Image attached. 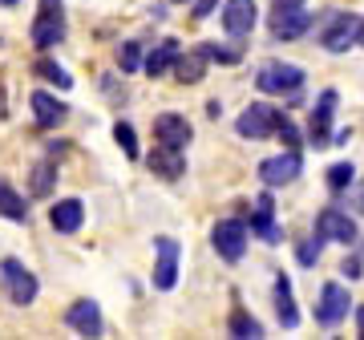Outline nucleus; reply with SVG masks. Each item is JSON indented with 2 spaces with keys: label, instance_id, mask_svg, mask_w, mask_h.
<instances>
[{
  "label": "nucleus",
  "instance_id": "nucleus-1",
  "mask_svg": "<svg viewBox=\"0 0 364 340\" xmlns=\"http://www.w3.org/2000/svg\"><path fill=\"white\" fill-rule=\"evenodd\" d=\"M356 25L360 16L356 13H340V9H328L324 16L312 21V33H316V45L324 53H348L356 45Z\"/></svg>",
  "mask_w": 364,
  "mask_h": 340
},
{
  "label": "nucleus",
  "instance_id": "nucleus-2",
  "mask_svg": "<svg viewBox=\"0 0 364 340\" xmlns=\"http://www.w3.org/2000/svg\"><path fill=\"white\" fill-rule=\"evenodd\" d=\"M304 81H308L304 65H296V61H267L255 73V90L267 93V97H296L304 90Z\"/></svg>",
  "mask_w": 364,
  "mask_h": 340
},
{
  "label": "nucleus",
  "instance_id": "nucleus-3",
  "mask_svg": "<svg viewBox=\"0 0 364 340\" xmlns=\"http://www.w3.org/2000/svg\"><path fill=\"white\" fill-rule=\"evenodd\" d=\"M65 0H41L37 4V16H33V25H28V41L37 45L41 53L57 49L61 41H65Z\"/></svg>",
  "mask_w": 364,
  "mask_h": 340
},
{
  "label": "nucleus",
  "instance_id": "nucleus-4",
  "mask_svg": "<svg viewBox=\"0 0 364 340\" xmlns=\"http://www.w3.org/2000/svg\"><path fill=\"white\" fill-rule=\"evenodd\" d=\"M0 284H4V296H9V304H16V308H28V304L41 296L37 275L28 272L21 260H13V255H4V260H0Z\"/></svg>",
  "mask_w": 364,
  "mask_h": 340
},
{
  "label": "nucleus",
  "instance_id": "nucleus-5",
  "mask_svg": "<svg viewBox=\"0 0 364 340\" xmlns=\"http://www.w3.org/2000/svg\"><path fill=\"white\" fill-rule=\"evenodd\" d=\"M279 118H284V110H279V105L251 102L247 110L239 114L235 130H239V138H247V142H267V138H275V126H279Z\"/></svg>",
  "mask_w": 364,
  "mask_h": 340
},
{
  "label": "nucleus",
  "instance_id": "nucleus-6",
  "mask_svg": "<svg viewBox=\"0 0 364 340\" xmlns=\"http://www.w3.org/2000/svg\"><path fill=\"white\" fill-rule=\"evenodd\" d=\"M247 219L243 215H235V219H219L215 223V231H210V248L219 251V260L227 263H239L243 255H247Z\"/></svg>",
  "mask_w": 364,
  "mask_h": 340
},
{
  "label": "nucleus",
  "instance_id": "nucleus-7",
  "mask_svg": "<svg viewBox=\"0 0 364 340\" xmlns=\"http://www.w3.org/2000/svg\"><path fill=\"white\" fill-rule=\"evenodd\" d=\"M352 312V296L344 284H336V280H328L324 288H320V300H316V324L320 328H336L344 324Z\"/></svg>",
  "mask_w": 364,
  "mask_h": 340
},
{
  "label": "nucleus",
  "instance_id": "nucleus-8",
  "mask_svg": "<svg viewBox=\"0 0 364 340\" xmlns=\"http://www.w3.org/2000/svg\"><path fill=\"white\" fill-rule=\"evenodd\" d=\"M336 90H324L320 93V102L312 105V114H308V146H332V134H336Z\"/></svg>",
  "mask_w": 364,
  "mask_h": 340
},
{
  "label": "nucleus",
  "instance_id": "nucleus-9",
  "mask_svg": "<svg viewBox=\"0 0 364 340\" xmlns=\"http://www.w3.org/2000/svg\"><path fill=\"white\" fill-rule=\"evenodd\" d=\"M316 231L328 239V243H344V248H352L356 239H360V227H356V219H352L344 207H324L320 215H316Z\"/></svg>",
  "mask_w": 364,
  "mask_h": 340
},
{
  "label": "nucleus",
  "instance_id": "nucleus-10",
  "mask_svg": "<svg viewBox=\"0 0 364 340\" xmlns=\"http://www.w3.org/2000/svg\"><path fill=\"white\" fill-rule=\"evenodd\" d=\"M299 174H304V158H299V150H284V154H272L259 162V183L263 186H287L296 183Z\"/></svg>",
  "mask_w": 364,
  "mask_h": 340
},
{
  "label": "nucleus",
  "instance_id": "nucleus-11",
  "mask_svg": "<svg viewBox=\"0 0 364 340\" xmlns=\"http://www.w3.org/2000/svg\"><path fill=\"white\" fill-rule=\"evenodd\" d=\"M247 231L255 239H263V243H284V227L275 223V198H272V186L263 191L259 198H255V211H251V219H247Z\"/></svg>",
  "mask_w": 364,
  "mask_h": 340
},
{
  "label": "nucleus",
  "instance_id": "nucleus-12",
  "mask_svg": "<svg viewBox=\"0 0 364 340\" xmlns=\"http://www.w3.org/2000/svg\"><path fill=\"white\" fill-rule=\"evenodd\" d=\"M219 21L231 37H251L259 25V9H255V0H223Z\"/></svg>",
  "mask_w": 364,
  "mask_h": 340
},
{
  "label": "nucleus",
  "instance_id": "nucleus-13",
  "mask_svg": "<svg viewBox=\"0 0 364 340\" xmlns=\"http://www.w3.org/2000/svg\"><path fill=\"white\" fill-rule=\"evenodd\" d=\"M28 105H33V122H37L41 130H57V126H65L69 122V102H61L57 93L49 90H33V97H28Z\"/></svg>",
  "mask_w": 364,
  "mask_h": 340
},
{
  "label": "nucleus",
  "instance_id": "nucleus-14",
  "mask_svg": "<svg viewBox=\"0 0 364 340\" xmlns=\"http://www.w3.org/2000/svg\"><path fill=\"white\" fill-rule=\"evenodd\" d=\"M154 251H158V263H154L150 284H154L158 292H170L174 284H178V239L158 235L154 239Z\"/></svg>",
  "mask_w": 364,
  "mask_h": 340
},
{
  "label": "nucleus",
  "instance_id": "nucleus-15",
  "mask_svg": "<svg viewBox=\"0 0 364 340\" xmlns=\"http://www.w3.org/2000/svg\"><path fill=\"white\" fill-rule=\"evenodd\" d=\"M312 13H304V4L299 9H275L272 13V41H299L304 33H312Z\"/></svg>",
  "mask_w": 364,
  "mask_h": 340
},
{
  "label": "nucleus",
  "instance_id": "nucleus-16",
  "mask_svg": "<svg viewBox=\"0 0 364 340\" xmlns=\"http://www.w3.org/2000/svg\"><path fill=\"white\" fill-rule=\"evenodd\" d=\"M65 324L73 328L77 336H102V332H105V320H102L97 300H73L65 308Z\"/></svg>",
  "mask_w": 364,
  "mask_h": 340
},
{
  "label": "nucleus",
  "instance_id": "nucleus-17",
  "mask_svg": "<svg viewBox=\"0 0 364 340\" xmlns=\"http://www.w3.org/2000/svg\"><path fill=\"white\" fill-rule=\"evenodd\" d=\"M146 166H150V174H158L162 183H178L182 174H186V154H182V150H174V146L158 142L154 150L146 154Z\"/></svg>",
  "mask_w": 364,
  "mask_h": 340
},
{
  "label": "nucleus",
  "instance_id": "nucleus-18",
  "mask_svg": "<svg viewBox=\"0 0 364 340\" xmlns=\"http://www.w3.org/2000/svg\"><path fill=\"white\" fill-rule=\"evenodd\" d=\"M49 227L57 235H77L85 227V203L81 198H57L49 207Z\"/></svg>",
  "mask_w": 364,
  "mask_h": 340
},
{
  "label": "nucleus",
  "instance_id": "nucleus-19",
  "mask_svg": "<svg viewBox=\"0 0 364 340\" xmlns=\"http://www.w3.org/2000/svg\"><path fill=\"white\" fill-rule=\"evenodd\" d=\"M154 138L162 146L186 150V146H191V138H195V126L182 118V114H158V118H154Z\"/></svg>",
  "mask_w": 364,
  "mask_h": 340
},
{
  "label": "nucleus",
  "instance_id": "nucleus-20",
  "mask_svg": "<svg viewBox=\"0 0 364 340\" xmlns=\"http://www.w3.org/2000/svg\"><path fill=\"white\" fill-rule=\"evenodd\" d=\"M178 53L182 49H178V41H174V37L158 41L154 49L142 57V73H146V78H166L170 69H174V61H178Z\"/></svg>",
  "mask_w": 364,
  "mask_h": 340
},
{
  "label": "nucleus",
  "instance_id": "nucleus-21",
  "mask_svg": "<svg viewBox=\"0 0 364 340\" xmlns=\"http://www.w3.org/2000/svg\"><path fill=\"white\" fill-rule=\"evenodd\" d=\"M207 69H210V61H207V53L203 49H191V53H178V61H174V81L178 85H198V81L207 78Z\"/></svg>",
  "mask_w": 364,
  "mask_h": 340
},
{
  "label": "nucleus",
  "instance_id": "nucleus-22",
  "mask_svg": "<svg viewBox=\"0 0 364 340\" xmlns=\"http://www.w3.org/2000/svg\"><path fill=\"white\" fill-rule=\"evenodd\" d=\"M272 296H275V316H279V324H284L287 332H291V328L299 324V312H296V296H291V280H287L284 272L275 275Z\"/></svg>",
  "mask_w": 364,
  "mask_h": 340
},
{
  "label": "nucleus",
  "instance_id": "nucleus-23",
  "mask_svg": "<svg viewBox=\"0 0 364 340\" xmlns=\"http://www.w3.org/2000/svg\"><path fill=\"white\" fill-rule=\"evenodd\" d=\"M198 49L207 53L210 65H239V61H243V53H247L243 45H239V37H235V41H203Z\"/></svg>",
  "mask_w": 364,
  "mask_h": 340
},
{
  "label": "nucleus",
  "instance_id": "nucleus-24",
  "mask_svg": "<svg viewBox=\"0 0 364 340\" xmlns=\"http://www.w3.org/2000/svg\"><path fill=\"white\" fill-rule=\"evenodd\" d=\"M0 219L9 223H28V203L21 191H13V186L0 179Z\"/></svg>",
  "mask_w": 364,
  "mask_h": 340
},
{
  "label": "nucleus",
  "instance_id": "nucleus-25",
  "mask_svg": "<svg viewBox=\"0 0 364 340\" xmlns=\"http://www.w3.org/2000/svg\"><path fill=\"white\" fill-rule=\"evenodd\" d=\"M53 186H57V162L45 158V162H37L33 174H28V195H33V198H49Z\"/></svg>",
  "mask_w": 364,
  "mask_h": 340
},
{
  "label": "nucleus",
  "instance_id": "nucleus-26",
  "mask_svg": "<svg viewBox=\"0 0 364 340\" xmlns=\"http://www.w3.org/2000/svg\"><path fill=\"white\" fill-rule=\"evenodd\" d=\"M33 73H37L41 81H49V85H57V90H69V85H73V78H69V69H65V65H57V61H53V57H45V53H41L37 61H33Z\"/></svg>",
  "mask_w": 364,
  "mask_h": 340
},
{
  "label": "nucleus",
  "instance_id": "nucleus-27",
  "mask_svg": "<svg viewBox=\"0 0 364 340\" xmlns=\"http://www.w3.org/2000/svg\"><path fill=\"white\" fill-rule=\"evenodd\" d=\"M227 332H231V336H239V340H259V336H263V324H259L251 312L235 308L231 320H227Z\"/></svg>",
  "mask_w": 364,
  "mask_h": 340
},
{
  "label": "nucleus",
  "instance_id": "nucleus-28",
  "mask_svg": "<svg viewBox=\"0 0 364 340\" xmlns=\"http://www.w3.org/2000/svg\"><path fill=\"white\" fill-rule=\"evenodd\" d=\"M324 183H328L332 195H344V191H352V183H356V166H352V162H332Z\"/></svg>",
  "mask_w": 364,
  "mask_h": 340
},
{
  "label": "nucleus",
  "instance_id": "nucleus-29",
  "mask_svg": "<svg viewBox=\"0 0 364 340\" xmlns=\"http://www.w3.org/2000/svg\"><path fill=\"white\" fill-rule=\"evenodd\" d=\"M324 243H328V239L320 235V231H312V235L296 248V263H299V267H316V263H320V255H324Z\"/></svg>",
  "mask_w": 364,
  "mask_h": 340
},
{
  "label": "nucleus",
  "instance_id": "nucleus-30",
  "mask_svg": "<svg viewBox=\"0 0 364 340\" xmlns=\"http://www.w3.org/2000/svg\"><path fill=\"white\" fill-rule=\"evenodd\" d=\"M117 65H122V73H138V69H142V41H122V45H117Z\"/></svg>",
  "mask_w": 364,
  "mask_h": 340
},
{
  "label": "nucleus",
  "instance_id": "nucleus-31",
  "mask_svg": "<svg viewBox=\"0 0 364 340\" xmlns=\"http://www.w3.org/2000/svg\"><path fill=\"white\" fill-rule=\"evenodd\" d=\"M114 142L122 146V154L126 158H142V150H138V134H134L130 122H122V118L114 122Z\"/></svg>",
  "mask_w": 364,
  "mask_h": 340
},
{
  "label": "nucleus",
  "instance_id": "nucleus-32",
  "mask_svg": "<svg viewBox=\"0 0 364 340\" xmlns=\"http://www.w3.org/2000/svg\"><path fill=\"white\" fill-rule=\"evenodd\" d=\"M275 138H279V142H284V150H299V146H304V134H299V126L291 118H279V126H275Z\"/></svg>",
  "mask_w": 364,
  "mask_h": 340
},
{
  "label": "nucleus",
  "instance_id": "nucleus-33",
  "mask_svg": "<svg viewBox=\"0 0 364 340\" xmlns=\"http://www.w3.org/2000/svg\"><path fill=\"white\" fill-rule=\"evenodd\" d=\"M340 275H348V280H360V275H364V260H360V255H348V260L340 263Z\"/></svg>",
  "mask_w": 364,
  "mask_h": 340
},
{
  "label": "nucleus",
  "instance_id": "nucleus-34",
  "mask_svg": "<svg viewBox=\"0 0 364 340\" xmlns=\"http://www.w3.org/2000/svg\"><path fill=\"white\" fill-rule=\"evenodd\" d=\"M219 4H223V0H195V13H191V16H195V21H207Z\"/></svg>",
  "mask_w": 364,
  "mask_h": 340
},
{
  "label": "nucleus",
  "instance_id": "nucleus-35",
  "mask_svg": "<svg viewBox=\"0 0 364 340\" xmlns=\"http://www.w3.org/2000/svg\"><path fill=\"white\" fill-rule=\"evenodd\" d=\"M352 186H356V183H352ZM352 207H356V211H360V215H364V183L356 186V195H352Z\"/></svg>",
  "mask_w": 364,
  "mask_h": 340
},
{
  "label": "nucleus",
  "instance_id": "nucleus-36",
  "mask_svg": "<svg viewBox=\"0 0 364 340\" xmlns=\"http://www.w3.org/2000/svg\"><path fill=\"white\" fill-rule=\"evenodd\" d=\"M207 118H223V102L215 97V102H207Z\"/></svg>",
  "mask_w": 364,
  "mask_h": 340
},
{
  "label": "nucleus",
  "instance_id": "nucleus-37",
  "mask_svg": "<svg viewBox=\"0 0 364 340\" xmlns=\"http://www.w3.org/2000/svg\"><path fill=\"white\" fill-rule=\"evenodd\" d=\"M69 146L65 142H49V158H57V154H65Z\"/></svg>",
  "mask_w": 364,
  "mask_h": 340
},
{
  "label": "nucleus",
  "instance_id": "nucleus-38",
  "mask_svg": "<svg viewBox=\"0 0 364 340\" xmlns=\"http://www.w3.org/2000/svg\"><path fill=\"white\" fill-rule=\"evenodd\" d=\"M275 9H299V4H304V0H272Z\"/></svg>",
  "mask_w": 364,
  "mask_h": 340
},
{
  "label": "nucleus",
  "instance_id": "nucleus-39",
  "mask_svg": "<svg viewBox=\"0 0 364 340\" xmlns=\"http://www.w3.org/2000/svg\"><path fill=\"white\" fill-rule=\"evenodd\" d=\"M356 45L364 49V16H360V25H356Z\"/></svg>",
  "mask_w": 364,
  "mask_h": 340
},
{
  "label": "nucleus",
  "instance_id": "nucleus-40",
  "mask_svg": "<svg viewBox=\"0 0 364 340\" xmlns=\"http://www.w3.org/2000/svg\"><path fill=\"white\" fill-rule=\"evenodd\" d=\"M356 328H360V336H364V304L356 308Z\"/></svg>",
  "mask_w": 364,
  "mask_h": 340
},
{
  "label": "nucleus",
  "instance_id": "nucleus-41",
  "mask_svg": "<svg viewBox=\"0 0 364 340\" xmlns=\"http://www.w3.org/2000/svg\"><path fill=\"white\" fill-rule=\"evenodd\" d=\"M170 4H195V0H170Z\"/></svg>",
  "mask_w": 364,
  "mask_h": 340
}]
</instances>
